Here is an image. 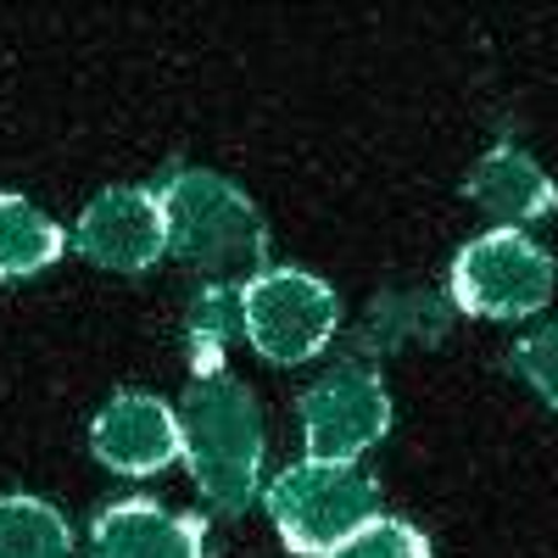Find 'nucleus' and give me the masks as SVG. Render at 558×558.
<instances>
[{"label": "nucleus", "instance_id": "1", "mask_svg": "<svg viewBox=\"0 0 558 558\" xmlns=\"http://www.w3.org/2000/svg\"><path fill=\"white\" fill-rule=\"evenodd\" d=\"M184 463L218 514H246L263 486V408L229 375H196L179 397Z\"/></svg>", "mask_w": 558, "mask_h": 558}, {"label": "nucleus", "instance_id": "2", "mask_svg": "<svg viewBox=\"0 0 558 558\" xmlns=\"http://www.w3.org/2000/svg\"><path fill=\"white\" fill-rule=\"evenodd\" d=\"M157 202L168 218V257H179L184 268H202L213 279H257L268 268V223L235 179L213 168H173Z\"/></svg>", "mask_w": 558, "mask_h": 558}, {"label": "nucleus", "instance_id": "3", "mask_svg": "<svg viewBox=\"0 0 558 558\" xmlns=\"http://www.w3.org/2000/svg\"><path fill=\"white\" fill-rule=\"evenodd\" d=\"M268 520L291 553L324 558L336 542H347L357 525L375 520L380 508V481L363 475L357 463H330V458H307L296 470H286L268 486Z\"/></svg>", "mask_w": 558, "mask_h": 558}, {"label": "nucleus", "instance_id": "4", "mask_svg": "<svg viewBox=\"0 0 558 558\" xmlns=\"http://www.w3.org/2000/svg\"><path fill=\"white\" fill-rule=\"evenodd\" d=\"M241 324H246V341L268 363L296 368L330 347L341 324V302L307 268H263L241 291Z\"/></svg>", "mask_w": 558, "mask_h": 558}, {"label": "nucleus", "instance_id": "5", "mask_svg": "<svg viewBox=\"0 0 558 558\" xmlns=\"http://www.w3.org/2000/svg\"><path fill=\"white\" fill-rule=\"evenodd\" d=\"M553 296V263L520 229H486L452 263V307L470 318H531Z\"/></svg>", "mask_w": 558, "mask_h": 558}, {"label": "nucleus", "instance_id": "6", "mask_svg": "<svg viewBox=\"0 0 558 558\" xmlns=\"http://www.w3.org/2000/svg\"><path fill=\"white\" fill-rule=\"evenodd\" d=\"M296 413H302L307 458H330V463H352L391 430V397L375 380V368L363 363L330 368L318 386L302 391Z\"/></svg>", "mask_w": 558, "mask_h": 558}, {"label": "nucleus", "instance_id": "7", "mask_svg": "<svg viewBox=\"0 0 558 558\" xmlns=\"http://www.w3.org/2000/svg\"><path fill=\"white\" fill-rule=\"evenodd\" d=\"M73 246L112 274H146L151 263L168 257V218L157 191L140 184H112L89 202L73 223Z\"/></svg>", "mask_w": 558, "mask_h": 558}, {"label": "nucleus", "instance_id": "8", "mask_svg": "<svg viewBox=\"0 0 558 558\" xmlns=\"http://www.w3.org/2000/svg\"><path fill=\"white\" fill-rule=\"evenodd\" d=\"M89 447L107 470L118 475H162L168 463L184 452L179 441V413L162 402V397H146V391H118L96 425H89Z\"/></svg>", "mask_w": 558, "mask_h": 558}, {"label": "nucleus", "instance_id": "9", "mask_svg": "<svg viewBox=\"0 0 558 558\" xmlns=\"http://www.w3.org/2000/svg\"><path fill=\"white\" fill-rule=\"evenodd\" d=\"M96 558H202L207 514H168L157 502H112L96 514Z\"/></svg>", "mask_w": 558, "mask_h": 558}, {"label": "nucleus", "instance_id": "10", "mask_svg": "<svg viewBox=\"0 0 558 558\" xmlns=\"http://www.w3.org/2000/svg\"><path fill=\"white\" fill-rule=\"evenodd\" d=\"M463 196H470L475 207H486L502 229H514V223L547 218V213L558 207V184H553L525 151L497 146V151H486V157L470 168V179H463Z\"/></svg>", "mask_w": 558, "mask_h": 558}, {"label": "nucleus", "instance_id": "11", "mask_svg": "<svg viewBox=\"0 0 558 558\" xmlns=\"http://www.w3.org/2000/svg\"><path fill=\"white\" fill-rule=\"evenodd\" d=\"M241 291H246V279H213V286H202V296L191 302V318H184V357H191L196 375H223L229 347H235V336H246Z\"/></svg>", "mask_w": 558, "mask_h": 558}, {"label": "nucleus", "instance_id": "12", "mask_svg": "<svg viewBox=\"0 0 558 558\" xmlns=\"http://www.w3.org/2000/svg\"><path fill=\"white\" fill-rule=\"evenodd\" d=\"M68 252V235L57 218H45L23 196H0V279H28L51 268Z\"/></svg>", "mask_w": 558, "mask_h": 558}, {"label": "nucleus", "instance_id": "13", "mask_svg": "<svg viewBox=\"0 0 558 558\" xmlns=\"http://www.w3.org/2000/svg\"><path fill=\"white\" fill-rule=\"evenodd\" d=\"M0 558H73V531L51 502L0 497Z\"/></svg>", "mask_w": 558, "mask_h": 558}, {"label": "nucleus", "instance_id": "14", "mask_svg": "<svg viewBox=\"0 0 558 558\" xmlns=\"http://www.w3.org/2000/svg\"><path fill=\"white\" fill-rule=\"evenodd\" d=\"M447 336V307L430 302V296H418V291H386L375 302V313H368L363 324V352L375 347V352H391L402 341H441Z\"/></svg>", "mask_w": 558, "mask_h": 558}, {"label": "nucleus", "instance_id": "15", "mask_svg": "<svg viewBox=\"0 0 558 558\" xmlns=\"http://www.w3.org/2000/svg\"><path fill=\"white\" fill-rule=\"evenodd\" d=\"M324 558H430V542H425V531H413L408 520L375 514L368 525H357L347 542H336Z\"/></svg>", "mask_w": 558, "mask_h": 558}, {"label": "nucleus", "instance_id": "16", "mask_svg": "<svg viewBox=\"0 0 558 558\" xmlns=\"http://www.w3.org/2000/svg\"><path fill=\"white\" fill-rule=\"evenodd\" d=\"M508 363H514V375H520L547 408H558V324H553V330L525 336Z\"/></svg>", "mask_w": 558, "mask_h": 558}]
</instances>
